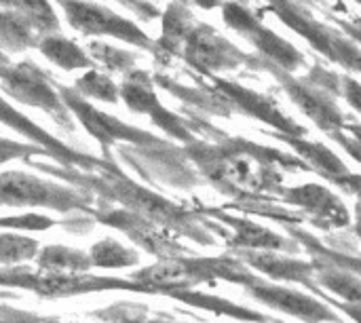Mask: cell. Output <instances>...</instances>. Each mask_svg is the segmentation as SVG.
Instances as JSON below:
<instances>
[{
  "mask_svg": "<svg viewBox=\"0 0 361 323\" xmlns=\"http://www.w3.org/2000/svg\"><path fill=\"white\" fill-rule=\"evenodd\" d=\"M319 300H324L328 307H332L334 311H341L343 315H347L349 319H353L355 323H361V305H349V303H343V300H336V298H330V294H326L324 290H315L313 292Z\"/></svg>",
  "mask_w": 361,
  "mask_h": 323,
  "instance_id": "cell-36",
  "label": "cell"
},
{
  "mask_svg": "<svg viewBox=\"0 0 361 323\" xmlns=\"http://www.w3.org/2000/svg\"><path fill=\"white\" fill-rule=\"evenodd\" d=\"M0 323H4V322H0Z\"/></svg>",
  "mask_w": 361,
  "mask_h": 323,
  "instance_id": "cell-47",
  "label": "cell"
},
{
  "mask_svg": "<svg viewBox=\"0 0 361 323\" xmlns=\"http://www.w3.org/2000/svg\"><path fill=\"white\" fill-rule=\"evenodd\" d=\"M311 262V260H309ZM313 264V262H311ZM313 279L319 290H328L334 296H338L343 303L349 305H361V277L332 267H315L313 264Z\"/></svg>",
  "mask_w": 361,
  "mask_h": 323,
  "instance_id": "cell-27",
  "label": "cell"
},
{
  "mask_svg": "<svg viewBox=\"0 0 361 323\" xmlns=\"http://www.w3.org/2000/svg\"><path fill=\"white\" fill-rule=\"evenodd\" d=\"M0 8L19 13L27 21H32L42 36L57 34L59 21L53 6L47 0H0Z\"/></svg>",
  "mask_w": 361,
  "mask_h": 323,
  "instance_id": "cell-28",
  "label": "cell"
},
{
  "mask_svg": "<svg viewBox=\"0 0 361 323\" xmlns=\"http://www.w3.org/2000/svg\"><path fill=\"white\" fill-rule=\"evenodd\" d=\"M326 15H328V19L330 21H334L343 32H345V36L347 38H351L357 47L361 49V17L360 15H351L349 19L347 17H338V15H334L332 11H326Z\"/></svg>",
  "mask_w": 361,
  "mask_h": 323,
  "instance_id": "cell-35",
  "label": "cell"
},
{
  "mask_svg": "<svg viewBox=\"0 0 361 323\" xmlns=\"http://www.w3.org/2000/svg\"><path fill=\"white\" fill-rule=\"evenodd\" d=\"M42 323H61V322H57V319H44ZM99 323H104V322H99Z\"/></svg>",
  "mask_w": 361,
  "mask_h": 323,
  "instance_id": "cell-43",
  "label": "cell"
},
{
  "mask_svg": "<svg viewBox=\"0 0 361 323\" xmlns=\"http://www.w3.org/2000/svg\"><path fill=\"white\" fill-rule=\"evenodd\" d=\"M178 57H182L190 68L207 76H214L216 72L224 70H237L239 66H245L250 70L262 68L260 55H250L237 49L231 40L220 36L207 23H195Z\"/></svg>",
  "mask_w": 361,
  "mask_h": 323,
  "instance_id": "cell-10",
  "label": "cell"
},
{
  "mask_svg": "<svg viewBox=\"0 0 361 323\" xmlns=\"http://www.w3.org/2000/svg\"><path fill=\"white\" fill-rule=\"evenodd\" d=\"M169 298L173 300H180L188 307H195V309H201V311H207V313H214V315H220V317H231V319H237V322L245 323H271L273 317L260 313V311H254L250 307H241L233 300H226V298H220V296H212V294H203L199 290H173L167 294Z\"/></svg>",
  "mask_w": 361,
  "mask_h": 323,
  "instance_id": "cell-22",
  "label": "cell"
},
{
  "mask_svg": "<svg viewBox=\"0 0 361 323\" xmlns=\"http://www.w3.org/2000/svg\"><path fill=\"white\" fill-rule=\"evenodd\" d=\"M38 49L40 53L53 61L55 66L72 72V70H80V68H87V70H93L95 61L72 40L63 38L61 34H47L40 38L38 42Z\"/></svg>",
  "mask_w": 361,
  "mask_h": 323,
  "instance_id": "cell-26",
  "label": "cell"
},
{
  "mask_svg": "<svg viewBox=\"0 0 361 323\" xmlns=\"http://www.w3.org/2000/svg\"><path fill=\"white\" fill-rule=\"evenodd\" d=\"M214 142L184 144L186 159L203 182L235 201H271L283 186V171H309V165L283 150L260 146L243 138H228L203 123Z\"/></svg>",
  "mask_w": 361,
  "mask_h": 323,
  "instance_id": "cell-1",
  "label": "cell"
},
{
  "mask_svg": "<svg viewBox=\"0 0 361 323\" xmlns=\"http://www.w3.org/2000/svg\"><path fill=\"white\" fill-rule=\"evenodd\" d=\"M0 288H15L34 292L42 298H72L80 294L95 292H142L148 290L135 281L114 279V277H95L89 273L78 275H57V273H32L27 267H0Z\"/></svg>",
  "mask_w": 361,
  "mask_h": 323,
  "instance_id": "cell-4",
  "label": "cell"
},
{
  "mask_svg": "<svg viewBox=\"0 0 361 323\" xmlns=\"http://www.w3.org/2000/svg\"><path fill=\"white\" fill-rule=\"evenodd\" d=\"M6 61H8V59H6V55H4V53L0 51V63H6Z\"/></svg>",
  "mask_w": 361,
  "mask_h": 323,
  "instance_id": "cell-42",
  "label": "cell"
},
{
  "mask_svg": "<svg viewBox=\"0 0 361 323\" xmlns=\"http://www.w3.org/2000/svg\"><path fill=\"white\" fill-rule=\"evenodd\" d=\"M267 133L271 138L288 144L298 154V159H302L309 165V171L317 173L326 182L338 186L341 190H345V193H349L353 197L361 195V173H353L345 165V161L334 150H330L328 146H324L319 142H311L307 138L283 135V133H277V131H267Z\"/></svg>",
  "mask_w": 361,
  "mask_h": 323,
  "instance_id": "cell-20",
  "label": "cell"
},
{
  "mask_svg": "<svg viewBox=\"0 0 361 323\" xmlns=\"http://www.w3.org/2000/svg\"><path fill=\"white\" fill-rule=\"evenodd\" d=\"M118 93L123 97V102L127 104L129 110L140 112V114H148L150 121L163 129L165 133H169L171 138L190 144L195 142V125L178 114H173L171 110H167L161 99L157 97L154 89H152V78L148 72L144 70H129L125 74L123 85L118 87Z\"/></svg>",
  "mask_w": 361,
  "mask_h": 323,
  "instance_id": "cell-13",
  "label": "cell"
},
{
  "mask_svg": "<svg viewBox=\"0 0 361 323\" xmlns=\"http://www.w3.org/2000/svg\"><path fill=\"white\" fill-rule=\"evenodd\" d=\"M345 131H347V133H351V135H353L355 140H360V142H361V125H360V123H355V121H349V123H347V129H345Z\"/></svg>",
  "mask_w": 361,
  "mask_h": 323,
  "instance_id": "cell-41",
  "label": "cell"
},
{
  "mask_svg": "<svg viewBox=\"0 0 361 323\" xmlns=\"http://www.w3.org/2000/svg\"><path fill=\"white\" fill-rule=\"evenodd\" d=\"M89 216L93 218V222H99L104 226L125 233L135 245H140L148 254H154L159 260H167L176 256H190V250L180 241V237L173 231L144 216L131 214L123 207H114L106 201H97Z\"/></svg>",
  "mask_w": 361,
  "mask_h": 323,
  "instance_id": "cell-8",
  "label": "cell"
},
{
  "mask_svg": "<svg viewBox=\"0 0 361 323\" xmlns=\"http://www.w3.org/2000/svg\"><path fill=\"white\" fill-rule=\"evenodd\" d=\"M269 8L290 30L302 36L328 61H334L351 72L361 74V49L341 30L322 23L302 0H267Z\"/></svg>",
  "mask_w": 361,
  "mask_h": 323,
  "instance_id": "cell-6",
  "label": "cell"
},
{
  "mask_svg": "<svg viewBox=\"0 0 361 323\" xmlns=\"http://www.w3.org/2000/svg\"><path fill=\"white\" fill-rule=\"evenodd\" d=\"M212 80H214V89L224 97L231 112L237 110L250 118H256V121L269 125L271 129H275L277 133H283V135H292V138L309 135V129L305 125L296 123L290 114H286L271 95H262L254 89H247L239 83L224 80L218 76H212Z\"/></svg>",
  "mask_w": 361,
  "mask_h": 323,
  "instance_id": "cell-15",
  "label": "cell"
},
{
  "mask_svg": "<svg viewBox=\"0 0 361 323\" xmlns=\"http://www.w3.org/2000/svg\"><path fill=\"white\" fill-rule=\"evenodd\" d=\"M262 72H269L277 78L281 89L290 95V99L300 108L302 114H307L326 135L345 131L347 129V114L338 106V95H334L330 89L313 83L307 76L296 78L290 72H283L281 68L269 63L262 59Z\"/></svg>",
  "mask_w": 361,
  "mask_h": 323,
  "instance_id": "cell-11",
  "label": "cell"
},
{
  "mask_svg": "<svg viewBox=\"0 0 361 323\" xmlns=\"http://www.w3.org/2000/svg\"><path fill=\"white\" fill-rule=\"evenodd\" d=\"M36 154L51 157L49 150H44V148H40V146H36V144H19V142L0 138V165H2V163H8V161H15V159L30 161V159L36 157Z\"/></svg>",
  "mask_w": 361,
  "mask_h": 323,
  "instance_id": "cell-34",
  "label": "cell"
},
{
  "mask_svg": "<svg viewBox=\"0 0 361 323\" xmlns=\"http://www.w3.org/2000/svg\"><path fill=\"white\" fill-rule=\"evenodd\" d=\"M355 2H357V4H361V0H355Z\"/></svg>",
  "mask_w": 361,
  "mask_h": 323,
  "instance_id": "cell-45",
  "label": "cell"
},
{
  "mask_svg": "<svg viewBox=\"0 0 361 323\" xmlns=\"http://www.w3.org/2000/svg\"><path fill=\"white\" fill-rule=\"evenodd\" d=\"M302 2H309V0H302Z\"/></svg>",
  "mask_w": 361,
  "mask_h": 323,
  "instance_id": "cell-46",
  "label": "cell"
},
{
  "mask_svg": "<svg viewBox=\"0 0 361 323\" xmlns=\"http://www.w3.org/2000/svg\"><path fill=\"white\" fill-rule=\"evenodd\" d=\"M341 97L347 99V104L361 114V83H357L351 76H343V89H341Z\"/></svg>",
  "mask_w": 361,
  "mask_h": 323,
  "instance_id": "cell-37",
  "label": "cell"
},
{
  "mask_svg": "<svg viewBox=\"0 0 361 323\" xmlns=\"http://www.w3.org/2000/svg\"><path fill=\"white\" fill-rule=\"evenodd\" d=\"M32 167H36L42 173H49L53 178H59L63 182H70L74 188L97 195V201L116 203L118 207L144 216L169 231H173L180 239L186 237L188 241L201 245V248H214L218 245L216 235L222 239L228 235V231L222 224H216L207 216L197 214L195 209H188L186 205H178L150 188L129 180L112 161L99 169V171H82L74 167H49L44 163L32 161Z\"/></svg>",
  "mask_w": 361,
  "mask_h": 323,
  "instance_id": "cell-2",
  "label": "cell"
},
{
  "mask_svg": "<svg viewBox=\"0 0 361 323\" xmlns=\"http://www.w3.org/2000/svg\"><path fill=\"white\" fill-rule=\"evenodd\" d=\"M0 89L6 95L15 97L19 104L47 112L61 129L74 131L72 114L55 89V78L49 76L34 61L25 59L19 63H0Z\"/></svg>",
  "mask_w": 361,
  "mask_h": 323,
  "instance_id": "cell-7",
  "label": "cell"
},
{
  "mask_svg": "<svg viewBox=\"0 0 361 323\" xmlns=\"http://www.w3.org/2000/svg\"><path fill=\"white\" fill-rule=\"evenodd\" d=\"M34 262L40 273H57V275H78V273H89L93 269L89 254L66 245H44Z\"/></svg>",
  "mask_w": 361,
  "mask_h": 323,
  "instance_id": "cell-24",
  "label": "cell"
},
{
  "mask_svg": "<svg viewBox=\"0 0 361 323\" xmlns=\"http://www.w3.org/2000/svg\"><path fill=\"white\" fill-rule=\"evenodd\" d=\"M355 233L361 239V195H357V201H355Z\"/></svg>",
  "mask_w": 361,
  "mask_h": 323,
  "instance_id": "cell-40",
  "label": "cell"
},
{
  "mask_svg": "<svg viewBox=\"0 0 361 323\" xmlns=\"http://www.w3.org/2000/svg\"><path fill=\"white\" fill-rule=\"evenodd\" d=\"M231 256L239 258L245 267H250L254 273H260L273 281H290V284H300L307 290L315 292V279H313V264L307 260L290 258L279 252H252V250H241V252H228Z\"/></svg>",
  "mask_w": 361,
  "mask_h": 323,
  "instance_id": "cell-21",
  "label": "cell"
},
{
  "mask_svg": "<svg viewBox=\"0 0 361 323\" xmlns=\"http://www.w3.org/2000/svg\"><path fill=\"white\" fill-rule=\"evenodd\" d=\"M277 203H286L292 207H298V212L307 218L309 224L315 228H347L351 224L349 207L343 203L338 195H334L330 188L322 184H302V186H281L277 197Z\"/></svg>",
  "mask_w": 361,
  "mask_h": 323,
  "instance_id": "cell-17",
  "label": "cell"
},
{
  "mask_svg": "<svg viewBox=\"0 0 361 323\" xmlns=\"http://www.w3.org/2000/svg\"><path fill=\"white\" fill-rule=\"evenodd\" d=\"M271 323H286V322H281V319H275V317H273V319H271Z\"/></svg>",
  "mask_w": 361,
  "mask_h": 323,
  "instance_id": "cell-44",
  "label": "cell"
},
{
  "mask_svg": "<svg viewBox=\"0 0 361 323\" xmlns=\"http://www.w3.org/2000/svg\"><path fill=\"white\" fill-rule=\"evenodd\" d=\"M195 17L192 13L188 11L186 2L182 0H173L165 15H163V34L161 38L154 42V51L159 55H165L167 59L169 57H178L186 36L190 34V30L195 28Z\"/></svg>",
  "mask_w": 361,
  "mask_h": 323,
  "instance_id": "cell-23",
  "label": "cell"
},
{
  "mask_svg": "<svg viewBox=\"0 0 361 323\" xmlns=\"http://www.w3.org/2000/svg\"><path fill=\"white\" fill-rule=\"evenodd\" d=\"M55 89L61 97V102L66 104V108L70 110V114H74L80 125L89 131V135H93L106 154V161H110V148L116 144H131V146H159L165 140L146 133L137 127H131L97 108H93L85 97H80L74 89L55 83Z\"/></svg>",
  "mask_w": 361,
  "mask_h": 323,
  "instance_id": "cell-12",
  "label": "cell"
},
{
  "mask_svg": "<svg viewBox=\"0 0 361 323\" xmlns=\"http://www.w3.org/2000/svg\"><path fill=\"white\" fill-rule=\"evenodd\" d=\"M72 89L85 99L91 97V99H102V102H108V104H116L118 95H121L118 85L108 74H102L97 70H89L87 74L76 78Z\"/></svg>",
  "mask_w": 361,
  "mask_h": 323,
  "instance_id": "cell-31",
  "label": "cell"
},
{
  "mask_svg": "<svg viewBox=\"0 0 361 323\" xmlns=\"http://www.w3.org/2000/svg\"><path fill=\"white\" fill-rule=\"evenodd\" d=\"M40 245L36 239L23 235L0 233V264L2 267H17L30 260H36Z\"/></svg>",
  "mask_w": 361,
  "mask_h": 323,
  "instance_id": "cell-30",
  "label": "cell"
},
{
  "mask_svg": "<svg viewBox=\"0 0 361 323\" xmlns=\"http://www.w3.org/2000/svg\"><path fill=\"white\" fill-rule=\"evenodd\" d=\"M243 290L254 300H258L260 305L269 307L271 311L296 317L302 323H345V319L332 307H328L319 298L307 296V294H302V292H298L294 288L269 284L262 277L258 281L250 284Z\"/></svg>",
  "mask_w": 361,
  "mask_h": 323,
  "instance_id": "cell-18",
  "label": "cell"
},
{
  "mask_svg": "<svg viewBox=\"0 0 361 323\" xmlns=\"http://www.w3.org/2000/svg\"><path fill=\"white\" fill-rule=\"evenodd\" d=\"M182 2H192V4H197V6H201V8L212 11V8H216V6H222L226 0H182Z\"/></svg>",
  "mask_w": 361,
  "mask_h": 323,
  "instance_id": "cell-39",
  "label": "cell"
},
{
  "mask_svg": "<svg viewBox=\"0 0 361 323\" xmlns=\"http://www.w3.org/2000/svg\"><path fill=\"white\" fill-rule=\"evenodd\" d=\"M260 275L245 267L239 258L228 252L216 258L176 256L159 260L152 267H144L131 275V281L144 286L148 294L167 296L173 290H195L201 284L216 286V281H228L247 288L258 281Z\"/></svg>",
  "mask_w": 361,
  "mask_h": 323,
  "instance_id": "cell-3",
  "label": "cell"
},
{
  "mask_svg": "<svg viewBox=\"0 0 361 323\" xmlns=\"http://www.w3.org/2000/svg\"><path fill=\"white\" fill-rule=\"evenodd\" d=\"M332 142H336L347 154H351L357 163H361V142L360 140H355L351 133H347V131H336V133H330L328 135Z\"/></svg>",
  "mask_w": 361,
  "mask_h": 323,
  "instance_id": "cell-38",
  "label": "cell"
},
{
  "mask_svg": "<svg viewBox=\"0 0 361 323\" xmlns=\"http://www.w3.org/2000/svg\"><path fill=\"white\" fill-rule=\"evenodd\" d=\"M197 214L214 218L220 222L228 235H226V248L228 252H241V250H252V252H279V254H298L302 252L300 245L292 237H283L279 233H273L271 228H264L247 218L233 216L224 212L222 207H207L195 201L192 207Z\"/></svg>",
  "mask_w": 361,
  "mask_h": 323,
  "instance_id": "cell-16",
  "label": "cell"
},
{
  "mask_svg": "<svg viewBox=\"0 0 361 323\" xmlns=\"http://www.w3.org/2000/svg\"><path fill=\"white\" fill-rule=\"evenodd\" d=\"M0 123L15 129L17 133L25 135L27 140H32L36 146L49 150L51 159L57 161L61 167H74V169H82V171H99L104 169L110 161L106 159H95L91 154L78 152L70 146H66L63 142L55 140L51 133H47L42 127H38L34 121H30L25 114H21L17 108H13L4 97H0Z\"/></svg>",
  "mask_w": 361,
  "mask_h": 323,
  "instance_id": "cell-19",
  "label": "cell"
},
{
  "mask_svg": "<svg viewBox=\"0 0 361 323\" xmlns=\"http://www.w3.org/2000/svg\"><path fill=\"white\" fill-rule=\"evenodd\" d=\"M222 19L239 36L250 40L258 49V55L264 61L281 68L283 72L292 74L307 63L305 55L292 42H288L283 36H279L271 28H267L260 21V17L252 8L241 4L239 0H226L222 4Z\"/></svg>",
  "mask_w": 361,
  "mask_h": 323,
  "instance_id": "cell-9",
  "label": "cell"
},
{
  "mask_svg": "<svg viewBox=\"0 0 361 323\" xmlns=\"http://www.w3.org/2000/svg\"><path fill=\"white\" fill-rule=\"evenodd\" d=\"M40 38L42 34L32 21H27L19 13L0 8V51L4 55L38 47Z\"/></svg>",
  "mask_w": 361,
  "mask_h": 323,
  "instance_id": "cell-25",
  "label": "cell"
},
{
  "mask_svg": "<svg viewBox=\"0 0 361 323\" xmlns=\"http://www.w3.org/2000/svg\"><path fill=\"white\" fill-rule=\"evenodd\" d=\"M89 258L93 269H127L140 262V254L135 250H129L110 237L93 243L89 250Z\"/></svg>",
  "mask_w": 361,
  "mask_h": 323,
  "instance_id": "cell-29",
  "label": "cell"
},
{
  "mask_svg": "<svg viewBox=\"0 0 361 323\" xmlns=\"http://www.w3.org/2000/svg\"><path fill=\"white\" fill-rule=\"evenodd\" d=\"M0 205L4 207H44L59 214L89 216L95 199L74 186L47 182L23 171L0 173Z\"/></svg>",
  "mask_w": 361,
  "mask_h": 323,
  "instance_id": "cell-5",
  "label": "cell"
},
{
  "mask_svg": "<svg viewBox=\"0 0 361 323\" xmlns=\"http://www.w3.org/2000/svg\"><path fill=\"white\" fill-rule=\"evenodd\" d=\"M57 4L63 8L68 23L85 36L91 34L114 36L123 42L154 51V42L133 21L112 13L102 4L85 2V0H57Z\"/></svg>",
  "mask_w": 361,
  "mask_h": 323,
  "instance_id": "cell-14",
  "label": "cell"
},
{
  "mask_svg": "<svg viewBox=\"0 0 361 323\" xmlns=\"http://www.w3.org/2000/svg\"><path fill=\"white\" fill-rule=\"evenodd\" d=\"M89 57L95 61V66H104L108 72H123L127 74L129 70H133L135 66V53L131 51H125V49H116V47H110L106 42H97V40H91L89 42Z\"/></svg>",
  "mask_w": 361,
  "mask_h": 323,
  "instance_id": "cell-32",
  "label": "cell"
},
{
  "mask_svg": "<svg viewBox=\"0 0 361 323\" xmlns=\"http://www.w3.org/2000/svg\"><path fill=\"white\" fill-rule=\"evenodd\" d=\"M55 220L40 216V214H23V216H4L0 218V231H27V233H42L47 228H53Z\"/></svg>",
  "mask_w": 361,
  "mask_h": 323,
  "instance_id": "cell-33",
  "label": "cell"
}]
</instances>
